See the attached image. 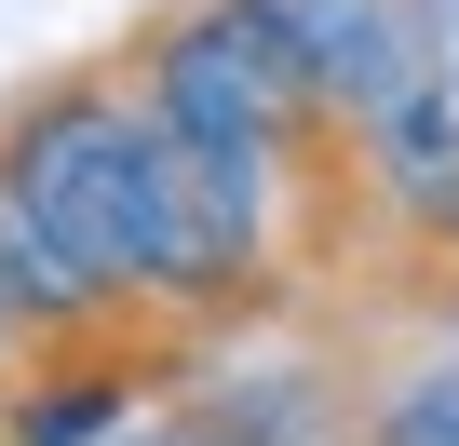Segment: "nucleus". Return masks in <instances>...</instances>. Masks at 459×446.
<instances>
[{
  "label": "nucleus",
  "mask_w": 459,
  "mask_h": 446,
  "mask_svg": "<svg viewBox=\"0 0 459 446\" xmlns=\"http://www.w3.org/2000/svg\"><path fill=\"white\" fill-rule=\"evenodd\" d=\"M0 216L82 298H135V271H149V95L108 55L0 95Z\"/></svg>",
  "instance_id": "f257e3e1"
},
{
  "label": "nucleus",
  "mask_w": 459,
  "mask_h": 446,
  "mask_svg": "<svg viewBox=\"0 0 459 446\" xmlns=\"http://www.w3.org/2000/svg\"><path fill=\"white\" fill-rule=\"evenodd\" d=\"M432 68H446V109H459V0H446V28H432Z\"/></svg>",
  "instance_id": "7ed1b4c3"
},
{
  "label": "nucleus",
  "mask_w": 459,
  "mask_h": 446,
  "mask_svg": "<svg viewBox=\"0 0 459 446\" xmlns=\"http://www.w3.org/2000/svg\"><path fill=\"white\" fill-rule=\"evenodd\" d=\"M162 446H189V433H162Z\"/></svg>",
  "instance_id": "39448f33"
},
{
  "label": "nucleus",
  "mask_w": 459,
  "mask_h": 446,
  "mask_svg": "<svg viewBox=\"0 0 459 446\" xmlns=\"http://www.w3.org/2000/svg\"><path fill=\"white\" fill-rule=\"evenodd\" d=\"M0 365H14V325H0Z\"/></svg>",
  "instance_id": "20e7f679"
},
{
  "label": "nucleus",
  "mask_w": 459,
  "mask_h": 446,
  "mask_svg": "<svg viewBox=\"0 0 459 446\" xmlns=\"http://www.w3.org/2000/svg\"><path fill=\"white\" fill-rule=\"evenodd\" d=\"M351 446H459V365H432V379H392V392L351 419Z\"/></svg>",
  "instance_id": "f03ea898"
}]
</instances>
